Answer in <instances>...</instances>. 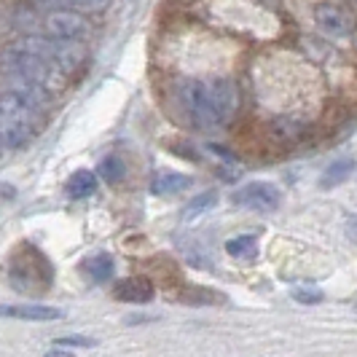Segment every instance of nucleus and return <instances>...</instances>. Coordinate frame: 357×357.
Here are the masks:
<instances>
[{
    "label": "nucleus",
    "mask_w": 357,
    "mask_h": 357,
    "mask_svg": "<svg viewBox=\"0 0 357 357\" xmlns=\"http://www.w3.org/2000/svg\"><path fill=\"white\" fill-rule=\"evenodd\" d=\"M40 110L22 100L14 89L0 91V140L8 148H22L38 135Z\"/></svg>",
    "instance_id": "nucleus-1"
},
{
    "label": "nucleus",
    "mask_w": 357,
    "mask_h": 357,
    "mask_svg": "<svg viewBox=\"0 0 357 357\" xmlns=\"http://www.w3.org/2000/svg\"><path fill=\"white\" fill-rule=\"evenodd\" d=\"M3 70L8 75L33 81L46 91H59L68 84V75L59 68H54L46 56L30 52V49H22V46H14L3 54Z\"/></svg>",
    "instance_id": "nucleus-2"
},
{
    "label": "nucleus",
    "mask_w": 357,
    "mask_h": 357,
    "mask_svg": "<svg viewBox=\"0 0 357 357\" xmlns=\"http://www.w3.org/2000/svg\"><path fill=\"white\" fill-rule=\"evenodd\" d=\"M22 49H30V52L40 54L52 62L54 68L65 73L70 78L73 73L78 70L84 62H86V49H84V40H59V38H24L22 43H17Z\"/></svg>",
    "instance_id": "nucleus-3"
},
{
    "label": "nucleus",
    "mask_w": 357,
    "mask_h": 357,
    "mask_svg": "<svg viewBox=\"0 0 357 357\" xmlns=\"http://www.w3.org/2000/svg\"><path fill=\"white\" fill-rule=\"evenodd\" d=\"M178 100L185 116L199 126V129H213L220 126L215 107L210 102V91H207V81L204 78H183L178 84Z\"/></svg>",
    "instance_id": "nucleus-4"
},
{
    "label": "nucleus",
    "mask_w": 357,
    "mask_h": 357,
    "mask_svg": "<svg viewBox=\"0 0 357 357\" xmlns=\"http://www.w3.org/2000/svg\"><path fill=\"white\" fill-rule=\"evenodd\" d=\"M46 33L59 40H84V38H89L91 27L78 11L59 6L56 11L46 17Z\"/></svg>",
    "instance_id": "nucleus-5"
},
{
    "label": "nucleus",
    "mask_w": 357,
    "mask_h": 357,
    "mask_svg": "<svg viewBox=\"0 0 357 357\" xmlns=\"http://www.w3.org/2000/svg\"><path fill=\"white\" fill-rule=\"evenodd\" d=\"M234 202L248 207V210H258V213H271L282 204V194L274 183H264V180H255V183H248L242 185L236 194H234Z\"/></svg>",
    "instance_id": "nucleus-6"
},
{
    "label": "nucleus",
    "mask_w": 357,
    "mask_h": 357,
    "mask_svg": "<svg viewBox=\"0 0 357 357\" xmlns=\"http://www.w3.org/2000/svg\"><path fill=\"white\" fill-rule=\"evenodd\" d=\"M314 24L322 36L328 38H349L355 33V19L347 8L336 3H320L314 8Z\"/></svg>",
    "instance_id": "nucleus-7"
},
{
    "label": "nucleus",
    "mask_w": 357,
    "mask_h": 357,
    "mask_svg": "<svg viewBox=\"0 0 357 357\" xmlns=\"http://www.w3.org/2000/svg\"><path fill=\"white\" fill-rule=\"evenodd\" d=\"M207 81V91H210V102L215 107V116L220 124L231 121V116L236 113L239 105V94L229 78H204Z\"/></svg>",
    "instance_id": "nucleus-8"
},
{
    "label": "nucleus",
    "mask_w": 357,
    "mask_h": 357,
    "mask_svg": "<svg viewBox=\"0 0 357 357\" xmlns=\"http://www.w3.org/2000/svg\"><path fill=\"white\" fill-rule=\"evenodd\" d=\"M0 317L27 320V322H54V320H62L65 312L59 306H49V304H0Z\"/></svg>",
    "instance_id": "nucleus-9"
},
{
    "label": "nucleus",
    "mask_w": 357,
    "mask_h": 357,
    "mask_svg": "<svg viewBox=\"0 0 357 357\" xmlns=\"http://www.w3.org/2000/svg\"><path fill=\"white\" fill-rule=\"evenodd\" d=\"M153 282L148 277H124L113 285V296L119 301H129V304H148L153 298Z\"/></svg>",
    "instance_id": "nucleus-10"
},
{
    "label": "nucleus",
    "mask_w": 357,
    "mask_h": 357,
    "mask_svg": "<svg viewBox=\"0 0 357 357\" xmlns=\"http://www.w3.org/2000/svg\"><path fill=\"white\" fill-rule=\"evenodd\" d=\"M194 180L188 175H180V172H159L151 180V191L159 194V197H172V194H180L191 185Z\"/></svg>",
    "instance_id": "nucleus-11"
},
{
    "label": "nucleus",
    "mask_w": 357,
    "mask_h": 357,
    "mask_svg": "<svg viewBox=\"0 0 357 357\" xmlns=\"http://www.w3.org/2000/svg\"><path fill=\"white\" fill-rule=\"evenodd\" d=\"M113 268H116V264L107 252H94L81 264V271L89 277L91 282H107L113 277Z\"/></svg>",
    "instance_id": "nucleus-12"
},
{
    "label": "nucleus",
    "mask_w": 357,
    "mask_h": 357,
    "mask_svg": "<svg viewBox=\"0 0 357 357\" xmlns=\"http://www.w3.org/2000/svg\"><path fill=\"white\" fill-rule=\"evenodd\" d=\"M97 185H100V180H97V175L91 169H78V172H73L70 178H68L65 188H68V197L70 199H86L97 191Z\"/></svg>",
    "instance_id": "nucleus-13"
},
{
    "label": "nucleus",
    "mask_w": 357,
    "mask_h": 357,
    "mask_svg": "<svg viewBox=\"0 0 357 357\" xmlns=\"http://www.w3.org/2000/svg\"><path fill=\"white\" fill-rule=\"evenodd\" d=\"M226 252L236 261H252L258 255V239L252 234H242L226 242Z\"/></svg>",
    "instance_id": "nucleus-14"
},
{
    "label": "nucleus",
    "mask_w": 357,
    "mask_h": 357,
    "mask_svg": "<svg viewBox=\"0 0 357 357\" xmlns=\"http://www.w3.org/2000/svg\"><path fill=\"white\" fill-rule=\"evenodd\" d=\"M352 169H355V161L352 159H339L333 161L325 172H322L320 178V185L322 188H333V185H339V183H344V180L352 175Z\"/></svg>",
    "instance_id": "nucleus-15"
},
{
    "label": "nucleus",
    "mask_w": 357,
    "mask_h": 357,
    "mask_svg": "<svg viewBox=\"0 0 357 357\" xmlns=\"http://www.w3.org/2000/svg\"><path fill=\"white\" fill-rule=\"evenodd\" d=\"M215 191H204L202 197H197L188 207H185V220H194V218H199L202 213H207L210 207L215 204Z\"/></svg>",
    "instance_id": "nucleus-16"
},
{
    "label": "nucleus",
    "mask_w": 357,
    "mask_h": 357,
    "mask_svg": "<svg viewBox=\"0 0 357 357\" xmlns=\"http://www.w3.org/2000/svg\"><path fill=\"white\" fill-rule=\"evenodd\" d=\"M100 172H102V178L107 183H119V180L124 178V161L119 159V156H107L102 164H100Z\"/></svg>",
    "instance_id": "nucleus-17"
},
{
    "label": "nucleus",
    "mask_w": 357,
    "mask_h": 357,
    "mask_svg": "<svg viewBox=\"0 0 357 357\" xmlns=\"http://www.w3.org/2000/svg\"><path fill=\"white\" fill-rule=\"evenodd\" d=\"M271 129L280 132V143H293V140L301 135V126L293 124V121H274Z\"/></svg>",
    "instance_id": "nucleus-18"
},
{
    "label": "nucleus",
    "mask_w": 357,
    "mask_h": 357,
    "mask_svg": "<svg viewBox=\"0 0 357 357\" xmlns=\"http://www.w3.org/2000/svg\"><path fill=\"white\" fill-rule=\"evenodd\" d=\"M293 296H296L298 301H304V304H320L322 301V293L320 290H314V287H298Z\"/></svg>",
    "instance_id": "nucleus-19"
},
{
    "label": "nucleus",
    "mask_w": 357,
    "mask_h": 357,
    "mask_svg": "<svg viewBox=\"0 0 357 357\" xmlns=\"http://www.w3.org/2000/svg\"><path fill=\"white\" fill-rule=\"evenodd\" d=\"M59 6H70V8H102L107 0H56Z\"/></svg>",
    "instance_id": "nucleus-20"
},
{
    "label": "nucleus",
    "mask_w": 357,
    "mask_h": 357,
    "mask_svg": "<svg viewBox=\"0 0 357 357\" xmlns=\"http://www.w3.org/2000/svg\"><path fill=\"white\" fill-rule=\"evenodd\" d=\"M59 347H91L94 341L91 339H84V336H62V339H56Z\"/></svg>",
    "instance_id": "nucleus-21"
},
{
    "label": "nucleus",
    "mask_w": 357,
    "mask_h": 357,
    "mask_svg": "<svg viewBox=\"0 0 357 357\" xmlns=\"http://www.w3.org/2000/svg\"><path fill=\"white\" fill-rule=\"evenodd\" d=\"M347 236H349V239H352V242L357 245V220H355V223H349V229H347Z\"/></svg>",
    "instance_id": "nucleus-22"
}]
</instances>
